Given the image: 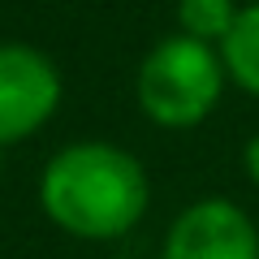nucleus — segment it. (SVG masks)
I'll return each mask as SVG.
<instances>
[{"label": "nucleus", "mask_w": 259, "mask_h": 259, "mask_svg": "<svg viewBox=\"0 0 259 259\" xmlns=\"http://www.w3.org/2000/svg\"><path fill=\"white\" fill-rule=\"evenodd\" d=\"M225 78L229 74H225L221 48L199 44L190 35H168L143 56L134 95L147 121L164 130H190L212 117Z\"/></svg>", "instance_id": "nucleus-2"}, {"label": "nucleus", "mask_w": 259, "mask_h": 259, "mask_svg": "<svg viewBox=\"0 0 259 259\" xmlns=\"http://www.w3.org/2000/svg\"><path fill=\"white\" fill-rule=\"evenodd\" d=\"M61 108V74L39 48L0 44V147L30 139Z\"/></svg>", "instance_id": "nucleus-3"}, {"label": "nucleus", "mask_w": 259, "mask_h": 259, "mask_svg": "<svg viewBox=\"0 0 259 259\" xmlns=\"http://www.w3.org/2000/svg\"><path fill=\"white\" fill-rule=\"evenodd\" d=\"M242 164H246V177L259 186V134L246 143V151H242Z\"/></svg>", "instance_id": "nucleus-7"}, {"label": "nucleus", "mask_w": 259, "mask_h": 259, "mask_svg": "<svg viewBox=\"0 0 259 259\" xmlns=\"http://www.w3.org/2000/svg\"><path fill=\"white\" fill-rule=\"evenodd\" d=\"M160 259H259V229L229 199H199L168 225Z\"/></svg>", "instance_id": "nucleus-4"}, {"label": "nucleus", "mask_w": 259, "mask_h": 259, "mask_svg": "<svg viewBox=\"0 0 259 259\" xmlns=\"http://www.w3.org/2000/svg\"><path fill=\"white\" fill-rule=\"evenodd\" d=\"M221 61H225V74L242 91L259 95V0L238 9V22L221 44Z\"/></svg>", "instance_id": "nucleus-5"}, {"label": "nucleus", "mask_w": 259, "mask_h": 259, "mask_svg": "<svg viewBox=\"0 0 259 259\" xmlns=\"http://www.w3.org/2000/svg\"><path fill=\"white\" fill-rule=\"evenodd\" d=\"M39 203L48 221L82 242H112L147 216V173L117 143H69L48 160L39 177Z\"/></svg>", "instance_id": "nucleus-1"}, {"label": "nucleus", "mask_w": 259, "mask_h": 259, "mask_svg": "<svg viewBox=\"0 0 259 259\" xmlns=\"http://www.w3.org/2000/svg\"><path fill=\"white\" fill-rule=\"evenodd\" d=\"M238 9H242L238 0H177V26L199 44L221 48L238 22Z\"/></svg>", "instance_id": "nucleus-6"}]
</instances>
